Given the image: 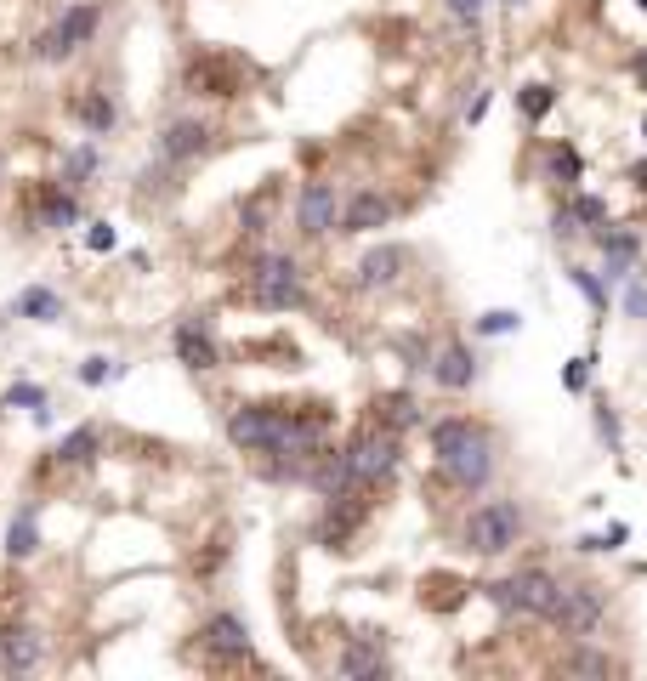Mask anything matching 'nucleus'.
<instances>
[{
    "label": "nucleus",
    "mask_w": 647,
    "mask_h": 681,
    "mask_svg": "<svg viewBox=\"0 0 647 681\" xmlns=\"http://www.w3.org/2000/svg\"><path fill=\"white\" fill-rule=\"evenodd\" d=\"M432 454L449 472V483H460V489H483L494 477V443L472 420H438L432 426Z\"/></svg>",
    "instance_id": "obj_1"
},
{
    "label": "nucleus",
    "mask_w": 647,
    "mask_h": 681,
    "mask_svg": "<svg viewBox=\"0 0 647 681\" xmlns=\"http://www.w3.org/2000/svg\"><path fill=\"white\" fill-rule=\"evenodd\" d=\"M97 23H103V6H97V0H74L69 12H63V18H57L52 29L29 46V52H35L40 63H69L80 46H91V40H97Z\"/></svg>",
    "instance_id": "obj_2"
},
{
    "label": "nucleus",
    "mask_w": 647,
    "mask_h": 681,
    "mask_svg": "<svg viewBox=\"0 0 647 681\" xmlns=\"http://www.w3.org/2000/svg\"><path fill=\"white\" fill-rule=\"evenodd\" d=\"M250 296H256V307H267V313L301 307V301H307V290H301V262L284 256V250H267L262 262H256V273H250Z\"/></svg>",
    "instance_id": "obj_3"
},
{
    "label": "nucleus",
    "mask_w": 647,
    "mask_h": 681,
    "mask_svg": "<svg viewBox=\"0 0 647 681\" xmlns=\"http://www.w3.org/2000/svg\"><path fill=\"white\" fill-rule=\"evenodd\" d=\"M489 596L500 602V608H511V613L551 619V613H557V596H562V579H551L545 568H523V574H511V579H494Z\"/></svg>",
    "instance_id": "obj_4"
},
{
    "label": "nucleus",
    "mask_w": 647,
    "mask_h": 681,
    "mask_svg": "<svg viewBox=\"0 0 647 681\" xmlns=\"http://www.w3.org/2000/svg\"><path fill=\"white\" fill-rule=\"evenodd\" d=\"M517 534H523V511L511 500H489L466 517V551H477V557H506Z\"/></svg>",
    "instance_id": "obj_5"
},
{
    "label": "nucleus",
    "mask_w": 647,
    "mask_h": 681,
    "mask_svg": "<svg viewBox=\"0 0 647 681\" xmlns=\"http://www.w3.org/2000/svg\"><path fill=\"white\" fill-rule=\"evenodd\" d=\"M347 466H352V483H358V489H375V483H386V477L398 472V432L369 426L364 437H352Z\"/></svg>",
    "instance_id": "obj_6"
},
{
    "label": "nucleus",
    "mask_w": 647,
    "mask_h": 681,
    "mask_svg": "<svg viewBox=\"0 0 647 681\" xmlns=\"http://www.w3.org/2000/svg\"><path fill=\"white\" fill-rule=\"evenodd\" d=\"M545 625H557L562 636H591V630L602 625V591H596V585H562L557 613H551Z\"/></svg>",
    "instance_id": "obj_7"
},
{
    "label": "nucleus",
    "mask_w": 647,
    "mask_h": 681,
    "mask_svg": "<svg viewBox=\"0 0 647 681\" xmlns=\"http://www.w3.org/2000/svg\"><path fill=\"white\" fill-rule=\"evenodd\" d=\"M171 347H176V364H188L193 375H205V369L222 364V352H216V335H210L205 318H176Z\"/></svg>",
    "instance_id": "obj_8"
},
{
    "label": "nucleus",
    "mask_w": 647,
    "mask_h": 681,
    "mask_svg": "<svg viewBox=\"0 0 647 681\" xmlns=\"http://www.w3.org/2000/svg\"><path fill=\"white\" fill-rule=\"evenodd\" d=\"M46 659V636L35 625H6L0 630V670L6 676H35Z\"/></svg>",
    "instance_id": "obj_9"
},
{
    "label": "nucleus",
    "mask_w": 647,
    "mask_h": 681,
    "mask_svg": "<svg viewBox=\"0 0 647 681\" xmlns=\"http://www.w3.org/2000/svg\"><path fill=\"white\" fill-rule=\"evenodd\" d=\"M199 642H205L222 664H245L250 659V625L239 619V613H210L205 630H199Z\"/></svg>",
    "instance_id": "obj_10"
},
{
    "label": "nucleus",
    "mask_w": 647,
    "mask_h": 681,
    "mask_svg": "<svg viewBox=\"0 0 647 681\" xmlns=\"http://www.w3.org/2000/svg\"><path fill=\"white\" fill-rule=\"evenodd\" d=\"M210 137H216V131H210L205 120H171L159 131V159H165V165H188V159H199L210 148Z\"/></svg>",
    "instance_id": "obj_11"
},
{
    "label": "nucleus",
    "mask_w": 647,
    "mask_h": 681,
    "mask_svg": "<svg viewBox=\"0 0 647 681\" xmlns=\"http://www.w3.org/2000/svg\"><path fill=\"white\" fill-rule=\"evenodd\" d=\"M335 216H341V205H335V188L330 182H307L296 199V227L307 233V239H324L335 227Z\"/></svg>",
    "instance_id": "obj_12"
},
{
    "label": "nucleus",
    "mask_w": 647,
    "mask_h": 681,
    "mask_svg": "<svg viewBox=\"0 0 647 681\" xmlns=\"http://www.w3.org/2000/svg\"><path fill=\"white\" fill-rule=\"evenodd\" d=\"M386 222H392V199L375 193V188L352 193L347 205H341V233H375V227H386Z\"/></svg>",
    "instance_id": "obj_13"
},
{
    "label": "nucleus",
    "mask_w": 647,
    "mask_h": 681,
    "mask_svg": "<svg viewBox=\"0 0 647 681\" xmlns=\"http://www.w3.org/2000/svg\"><path fill=\"white\" fill-rule=\"evenodd\" d=\"M403 267H409V250L381 245V250H369L364 262H358V284H364V290H386V284L403 279Z\"/></svg>",
    "instance_id": "obj_14"
},
{
    "label": "nucleus",
    "mask_w": 647,
    "mask_h": 681,
    "mask_svg": "<svg viewBox=\"0 0 647 681\" xmlns=\"http://www.w3.org/2000/svg\"><path fill=\"white\" fill-rule=\"evenodd\" d=\"M432 381H438L443 392H466V386L477 381V358H472V347L449 341V347L438 352V364H432Z\"/></svg>",
    "instance_id": "obj_15"
},
{
    "label": "nucleus",
    "mask_w": 647,
    "mask_h": 681,
    "mask_svg": "<svg viewBox=\"0 0 647 681\" xmlns=\"http://www.w3.org/2000/svg\"><path fill=\"white\" fill-rule=\"evenodd\" d=\"M35 551H40V506H18L12 523H6V557L29 562Z\"/></svg>",
    "instance_id": "obj_16"
},
{
    "label": "nucleus",
    "mask_w": 647,
    "mask_h": 681,
    "mask_svg": "<svg viewBox=\"0 0 647 681\" xmlns=\"http://www.w3.org/2000/svg\"><path fill=\"white\" fill-rule=\"evenodd\" d=\"M12 318H29V324H57L63 318V296L46 290V284H29L18 301H12Z\"/></svg>",
    "instance_id": "obj_17"
},
{
    "label": "nucleus",
    "mask_w": 647,
    "mask_h": 681,
    "mask_svg": "<svg viewBox=\"0 0 647 681\" xmlns=\"http://www.w3.org/2000/svg\"><path fill=\"white\" fill-rule=\"evenodd\" d=\"M0 409H29L35 426H52V398H46V386H35V381H12L0 392Z\"/></svg>",
    "instance_id": "obj_18"
},
{
    "label": "nucleus",
    "mask_w": 647,
    "mask_h": 681,
    "mask_svg": "<svg viewBox=\"0 0 647 681\" xmlns=\"http://www.w3.org/2000/svg\"><path fill=\"white\" fill-rule=\"evenodd\" d=\"M596 245L608 256V279H630V262H636V239L619 233V227H596Z\"/></svg>",
    "instance_id": "obj_19"
},
{
    "label": "nucleus",
    "mask_w": 647,
    "mask_h": 681,
    "mask_svg": "<svg viewBox=\"0 0 647 681\" xmlns=\"http://www.w3.org/2000/svg\"><path fill=\"white\" fill-rule=\"evenodd\" d=\"M97 449H103V432H97V426H74V432L57 443V466H91Z\"/></svg>",
    "instance_id": "obj_20"
},
{
    "label": "nucleus",
    "mask_w": 647,
    "mask_h": 681,
    "mask_svg": "<svg viewBox=\"0 0 647 681\" xmlns=\"http://www.w3.org/2000/svg\"><path fill=\"white\" fill-rule=\"evenodd\" d=\"M74 114H80V125H86V137H108V131H114V120H120V108L108 103L103 91H86V97L74 103Z\"/></svg>",
    "instance_id": "obj_21"
},
{
    "label": "nucleus",
    "mask_w": 647,
    "mask_h": 681,
    "mask_svg": "<svg viewBox=\"0 0 647 681\" xmlns=\"http://www.w3.org/2000/svg\"><path fill=\"white\" fill-rule=\"evenodd\" d=\"M40 227H74L80 222V205H74V188H63V182H57L52 193H46V199H40Z\"/></svg>",
    "instance_id": "obj_22"
},
{
    "label": "nucleus",
    "mask_w": 647,
    "mask_h": 681,
    "mask_svg": "<svg viewBox=\"0 0 647 681\" xmlns=\"http://www.w3.org/2000/svg\"><path fill=\"white\" fill-rule=\"evenodd\" d=\"M97 165H103V154H97V142H80L69 159H63V188H86L91 176H97Z\"/></svg>",
    "instance_id": "obj_23"
},
{
    "label": "nucleus",
    "mask_w": 647,
    "mask_h": 681,
    "mask_svg": "<svg viewBox=\"0 0 647 681\" xmlns=\"http://www.w3.org/2000/svg\"><path fill=\"white\" fill-rule=\"evenodd\" d=\"M386 659H381V647H369V642H352L347 653H341V676H381Z\"/></svg>",
    "instance_id": "obj_24"
},
{
    "label": "nucleus",
    "mask_w": 647,
    "mask_h": 681,
    "mask_svg": "<svg viewBox=\"0 0 647 681\" xmlns=\"http://www.w3.org/2000/svg\"><path fill=\"white\" fill-rule=\"evenodd\" d=\"M415 398L409 392H392V398H381V426L386 432H403V426H415Z\"/></svg>",
    "instance_id": "obj_25"
},
{
    "label": "nucleus",
    "mask_w": 647,
    "mask_h": 681,
    "mask_svg": "<svg viewBox=\"0 0 647 681\" xmlns=\"http://www.w3.org/2000/svg\"><path fill=\"white\" fill-rule=\"evenodd\" d=\"M517 103H523L528 120H545L551 103H557V91H551V86H523V91H517Z\"/></svg>",
    "instance_id": "obj_26"
},
{
    "label": "nucleus",
    "mask_w": 647,
    "mask_h": 681,
    "mask_svg": "<svg viewBox=\"0 0 647 681\" xmlns=\"http://www.w3.org/2000/svg\"><path fill=\"white\" fill-rule=\"evenodd\" d=\"M120 375H125V364H120V358H86V364H80V381H86V386L120 381Z\"/></svg>",
    "instance_id": "obj_27"
},
{
    "label": "nucleus",
    "mask_w": 647,
    "mask_h": 681,
    "mask_svg": "<svg viewBox=\"0 0 647 681\" xmlns=\"http://www.w3.org/2000/svg\"><path fill=\"white\" fill-rule=\"evenodd\" d=\"M477 330H483V335H511V330H523V313H511V307H494V313L477 318Z\"/></svg>",
    "instance_id": "obj_28"
},
{
    "label": "nucleus",
    "mask_w": 647,
    "mask_h": 681,
    "mask_svg": "<svg viewBox=\"0 0 647 681\" xmlns=\"http://www.w3.org/2000/svg\"><path fill=\"white\" fill-rule=\"evenodd\" d=\"M625 540H630V528H625V523H613L608 534H585V540H579V551H619Z\"/></svg>",
    "instance_id": "obj_29"
},
{
    "label": "nucleus",
    "mask_w": 647,
    "mask_h": 681,
    "mask_svg": "<svg viewBox=\"0 0 647 681\" xmlns=\"http://www.w3.org/2000/svg\"><path fill=\"white\" fill-rule=\"evenodd\" d=\"M568 279H574L579 290H585V301H591L596 313H608V290H602V284H596V273H585V267H574V273H568Z\"/></svg>",
    "instance_id": "obj_30"
},
{
    "label": "nucleus",
    "mask_w": 647,
    "mask_h": 681,
    "mask_svg": "<svg viewBox=\"0 0 647 681\" xmlns=\"http://www.w3.org/2000/svg\"><path fill=\"white\" fill-rule=\"evenodd\" d=\"M574 216H579V222H591V227H602V222H608V205H602L596 193H579V199H574Z\"/></svg>",
    "instance_id": "obj_31"
},
{
    "label": "nucleus",
    "mask_w": 647,
    "mask_h": 681,
    "mask_svg": "<svg viewBox=\"0 0 647 681\" xmlns=\"http://www.w3.org/2000/svg\"><path fill=\"white\" fill-rule=\"evenodd\" d=\"M551 171L568 176V188H574V182H579V154H574V148H551Z\"/></svg>",
    "instance_id": "obj_32"
},
{
    "label": "nucleus",
    "mask_w": 647,
    "mask_h": 681,
    "mask_svg": "<svg viewBox=\"0 0 647 681\" xmlns=\"http://www.w3.org/2000/svg\"><path fill=\"white\" fill-rule=\"evenodd\" d=\"M596 432H602V443L619 454V443H625V437H619V415H613V409H596Z\"/></svg>",
    "instance_id": "obj_33"
},
{
    "label": "nucleus",
    "mask_w": 647,
    "mask_h": 681,
    "mask_svg": "<svg viewBox=\"0 0 647 681\" xmlns=\"http://www.w3.org/2000/svg\"><path fill=\"white\" fill-rule=\"evenodd\" d=\"M568 670H585V676H608L613 659H602V653H574V659H568Z\"/></svg>",
    "instance_id": "obj_34"
},
{
    "label": "nucleus",
    "mask_w": 647,
    "mask_h": 681,
    "mask_svg": "<svg viewBox=\"0 0 647 681\" xmlns=\"http://www.w3.org/2000/svg\"><path fill=\"white\" fill-rule=\"evenodd\" d=\"M585 381H591V358H574V364L562 369V386H568V392H585Z\"/></svg>",
    "instance_id": "obj_35"
},
{
    "label": "nucleus",
    "mask_w": 647,
    "mask_h": 681,
    "mask_svg": "<svg viewBox=\"0 0 647 681\" xmlns=\"http://www.w3.org/2000/svg\"><path fill=\"white\" fill-rule=\"evenodd\" d=\"M551 233H557V239H579V216H574V205H562L557 216H551Z\"/></svg>",
    "instance_id": "obj_36"
},
{
    "label": "nucleus",
    "mask_w": 647,
    "mask_h": 681,
    "mask_svg": "<svg viewBox=\"0 0 647 681\" xmlns=\"http://www.w3.org/2000/svg\"><path fill=\"white\" fill-rule=\"evenodd\" d=\"M483 6H489V0H449V12H455L460 23H477L483 18Z\"/></svg>",
    "instance_id": "obj_37"
},
{
    "label": "nucleus",
    "mask_w": 647,
    "mask_h": 681,
    "mask_svg": "<svg viewBox=\"0 0 647 681\" xmlns=\"http://www.w3.org/2000/svg\"><path fill=\"white\" fill-rule=\"evenodd\" d=\"M625 313L630 318H647V284H630V290H625Z\"/></svg>",
    "instance_id": "obj_38"
},
{
    "label": "nucleus",
    "mask_w": 647,
    "mask_h": 681,
    "mask_svg": "<svg viewBox=\"0 0 647 681\" xmlns=\"http://www.w3.org/2000/svg\"><path fill=\"white\" fill-rule=\"evenodd\" d=\"M86 245H91V250H114V227H108V222H91Z\"/></svg>",
    "instance_id": "obj_39"
},
{
    "label": "nucleus",
    "mask_w": 647,
    "mask_h": 681,
    "mask_svg": "<svg viewBox=\"0 0 647 681\" xmlns=\"http://www.w3.org/2000/svg\"><path fill=\"white\" fill-rule=\"evenodd\" d=\"M636 182H642V188H647V165H636Z\"/></svg>",
    "instance_id": "obj_40"
},
{
    "label": "nucleus",
    "mask_w": 647,
    "mask_h": 681,
    "mask_svg": "<svg viewBox=\"0 0 647 681\" xmlns=\"http://www.w3.org/2000/svg\"><path fill=\"white\" fill-rule=\"evenodd\" d=\"M642 142H647V120H642Z\"/></svg>",
    "instance_id": "obj_41"
},
{
    "label": "nucleus",
    "mask_w": 647,
    "mask_h": 681,
    "mask_svg": "<svg viewBox=\"0 0 647 681\" xmlns=\"http://www.w3.org/2000/svg\"><path fill=\"white\" fill-rule=\"evenodd\" d=\"M636 6H642V12H647V0H636Z\"/></svg>",
    "instance_id": "obj_42"
},
{
    "label": "nucleus",
    "mask_w": 647,
    "mask_h": 681,
    "mask_svg": "<svg viewBox=\"0 0 647 681\" xmlns=\"http://www.w3.org/2000/svg\"><path fill=\"white\" fill-rule=\"evenodd\" d=\"M511 6H523V0H511Z\"/></svg>",
    "instance_id": "obj_43"
}]
</instances>
